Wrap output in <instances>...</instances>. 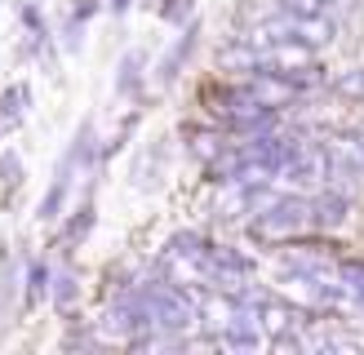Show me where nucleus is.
<instances>
[{
  "label": "nucleus",
  "instance_id": "obj_14",
  "mask_svg": "<svg viewBox=\"0 0 364 355\" xmlns=\"http://www.w3.org/2000/svg\"><path fill=\"white\" fill-rule=\"evenodd\" d=\"M160 18H169V23H187V18H191V0H165V5H160Z\"/></svg>",
  "mask_w": 364,
  "mask_h": 355
},
{
  "label": "nucleus",
  "instance_id": "obj_11",
  "mask_svg": "<svg viewBox=\"0 0 364 355\" xmlns=\"http://www.w3.org/2000/svg\"><path fill=\"white\" fill-rule=\"evenodd\" d=\"M333 89L342 98H364V67H351V71H342V76L333 80Z\"/></svg>",
  "mask_w": 364,
  "mask_h": 355
},
{
  "label": "nucleus",
  "instance_id": "obj_15",
  "mask_svg": "<svg viewBox=\"0 0 364 355\" xmlns=\"http://www.w3.org/2000/svg\"><path fill=\"white\" fill-rule=\"evenodd\" d=\"M280 9H294V13H329L324 0H280Z\"/></svg>",
  "mask_w": 364,
  "mask_h": 355
},
{
  "label": "nucleus",
  "instance_id": "obj_3",
  "mask_svg": "<svg viewBox=\"0 0 364 355\" xmlns=\"http://www.w3.org/2000/svg\"><path fill=\"white\" fill-rule=\"evenodd\" d=\"M245 40L253 45H271V40H298V45H329L333 40V18L329 13H294V9H276L271 18L253 23L245 31Z\"/></svg>",
  "mask_w": 364,
  "mask_h": 355
},
{
  "label": "nucleus",
  "instance_id": "obj_16",
  "mask_svg": "<svg viewBox=\"0 0 364 355\" xmlns=\"http://www.w3.org/2000/svg\"><path fill=\"white\" fill-rule=\"evenodd\" d=\"M94 13H98V5H94V0H80V5L71 9V18H76V23H89Z\"/></svg>",
  "mask_w": 364,
  "mask_h": 355
},
{
  "label": "nucleus",
  "instance_id": "obj_6",
  "mask_svg": "<svg viewBox=\"0 0 364 355\" xmlns=\"http://www.w3.org/2000/svg\"><path fill=\"white\" fill-rule=\"evenodd\" d=\"M18 284H23L27 307H41V302L49 297V284H53V266H49V258H31V262H27V275L18 280Z\"/></svg>",
  "mask_w": 364,
  "mask_h": 355
},
{
  "label": "nucleus",
  "instance_id": "obj_4",
  "mask_svg": "<svg viewBox=\"0 0 364 355\" xmlns=\"http://www.w3.org/2000/svg\"><path fill=\"white\" fill-rule=\"evenodd\" d=\"M333 280L347 293L351 311H364V262L360 258H333Z\"/></svg>",
  "mask_w": 364,
  "mask_h": 355
},
{
  "label": "nucleus",
  "instance_id": "obj_18",
  "mask_svg": "<svg viewBox=\"0 0 364 355\" xmlns=\"http://www.w3.org/2000/svg\"><path fill=\"white\" fill-rule=\"evenodd\" d=\"M324 5H329V9H351L355 0H324Z\"/></svg>",
  "mask_w": 364,
  "mask_h": 355
},
{
  "label": "nucleus",
  "instance_id": "obj_8",
  "mask_svg": "<svg viewBox=\"0 0 364 355\" xmlns=\"http://www.w3.org/2000/svg\"><path fill=\"white\" fill-rule=\"evenodd\" d=\"M76 297H80V280L76 271H53V284H49V302L58 307L63 315L76 311Z\"/></svg>",
  "mask_w": 364,
  "mask_h": 355
},
{
  "label": "nucleus",
  "instance_id": "obj_2",
  "mask_svg": "<svg viewBox=\"0 0 364 355\" xmlns=\"http://www.w3.org/2000/svg\"><path fill=\"white\" fill-rule=\"evenodd\" d=\"M253 240L262 244H289L298 236H311L316 222H311V195H298V191H280L267 209L253 213Z\"/></svg>",
  "mask_w": 364,
  "mask_h": 355
},
{
  "label": "nucleus",
  "instance_id": "obj_17",
  "mask_svg": "<svg viewBox=\"0 0 364 355\" xmlns=\"http://www.w3.org/2000/svg\"><path fill=\"white\" fill-rule=\"evenodd\" d=\"M129 5H134V0H112V13L120 18V13H124V9H129Z\"/></svg>",
  "mask_w": 364,
  "mask_h": 355
},
{
  "label": "nucleus",
  "instance_id": "obj_10",
  "mask_svg": "<svg viewBox=\"0 0 364 355\" xmlns=\"http://www.w3.org/2000/svg\"><path fill=\"white\" fill-rule=\"evenodd\" d=\"M89 231H94V204H89V195H85V200L76 204V218L67 222L63 236H67V244H80V240L89 236Z\"/></svg>",
  "mask_w": 364,
  "mask_h": 355
},
{
  "label": "nucleus",
  "instance_id": "obj_1",
  "mask_svg": "<svg viewBox=\"0 0 364 355\" xmlns=\"http://www.w3.org/2000/svg\"><path fill=\"white\" fill-rule=\"evenodd\" d=\"M94 165H98L94 120H85L80 129H76V138H71L67 155L58 160V169H53V182H49V191H45L41 209H36V218H41L45 226H49V222H58V218H63V209H67V200H71V187H76V178H80V173H94Z\"/></svg>",
  "mask_w": 364,
  "mask_h": 355
},
{
  "label": "nucleus",
  "instance_id": "obj_12",
  "mask_svg": "<svg viewBox=\"0 0 364 355\" xmlns=\"http://www.w3.org/2000/svg\"><path fill=\"white\" fill-rule=\"evenodd\" d=\"M0 182H5L9 191H18V187H23V160H18L14 151H5V155H0Z\"/></svg>",
  "mask_w": 364,
  "mask_h": 355
},
{
  "label": "nucleus",
  "instance_id": "obj_5",
  "mask_svg": "<svg viewBox=\"0 0 364 355\" xmlns=\"http://www.w3.org/2000/svg\"><path fill=\"white\" fill-rule=\"evenodd\" d=\"M27 106H31V84H27V80L9 84L5 94H0V133L18 129V124H23V116H27Z\"/></svg>",
  "mask_w": 364,
  "mask_h": 355
},
{
  "label": "nucleus",
  "instance_id": "obj_9",
  "mask_svg": "<svg viewBox=\"0 0 364 355\" xmlns=\"http://www.w3.org/2000/svg\"><path fill=\"white\" fill-rule=\"evenodd\" d=\"M142 62H147V58H142V49H129L120 58V76H116V94L120 98H129V94L142 89Z\"/></svg>",
  "mask_w": 364,
  "mask_h": 355
},
{
  "label": "nucleus",
  "instance_id": "obj_7",
  "mask_svg": "<svg viewBox=\"0 0 364 355\" xmlns=\"http://www.w3.org/2000/svg\"><path fill=\"white\" fill-rule=\"evenodd\" d=\"M196 36H200V27L196 23H187V31L173 40V49L165 53V62H160V84H173L178 80V71H182V62L191 58V49H196Z\"/></svg>",
  "mask_w": 364,
  "mask_h": 355
},
{
  "label": "nucleus",
  "instance_id": "obj_13",
  "mask_svg": "<svg viewBox=\"0 0 364 355\" xmlns=\"http://www.w3.org/2000/svg\"><path fill=\"white\" fill-rule=\"evenodd\" d=\"M18 18H23V27H27L31 36H49V31H45V13H41V9H36V5H31V0H27V5H23V9H18Z\"/></svg>",
  "mask_w": 364,
  "mask_h": 355
}]
</instances>
